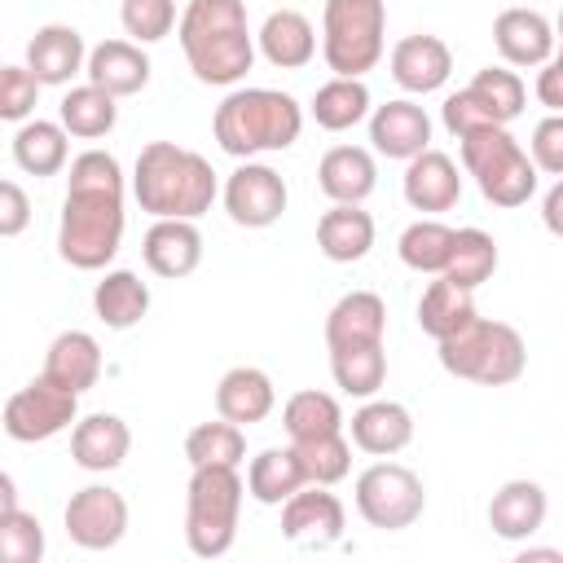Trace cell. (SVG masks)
Returning <instances> with one entry per match:
<instances>
[{"instance_id":"8d00e7d4","label":"cell","mask_w":563,"mask_h":563,"mask_svg":"<svg viewBox=\"0 0 563 563\" xmlns=\"http://www.w3.org/2000/svg\"><path fill=\"white\" fill-rule=\"evenodd\" d=\"M471 317H475L471 290H462V286H453V282H444V277H435V282L422 290V299H418V325H422V334H431L435 343H440L444 334L462 330Z\"/></svg>"},{"instance_id":"f6af8a7d","label":"cell","mask_w":563,"mask_h":563,"mask_svg":"<svg viewBox=\"0 0 563 563\" xmlns=\"http://www.w3.org/2000/svg\"><path fill=\"white\" fill-rule=\"evenodd\" d=\"M40 84L26 66H0V123H26L35 114Z\"/></svg>"},{"instance_id":"74e56055","label":"cell","mask_w":563,"mask_h":563,"mask_svg":"<svg viewBox=\"0 0 563 563\" xmlns=\"http://www.w3.org/2000/svg\"><path fill=\"white\" fill-rule=\"evenodd\" d=\"M449 251H453V229H449L444 220H435V216L413 220V224L400 233V242H396L400 264L413 268V273H431V277L444 273Z\"/></svg>"},{"instance_id":"4fadbf2b","label":"cell","mask_w":563,"mask_h":563,"mask_svg":"<svg viewBox=\"0 0 563 563\" xmlns=\"http://www.w3.org/2000/svg\"><path fill=\"white\" fill-rule=\"evenodd\" d=\"M282 537L290 545L325 550L343 541V501L325 484H303L282 501Z\"/></svg>"},{"instance_id":"8fae6325","label":"cell","mask_w":563,"mask_h":563,"mask_svg":"<svg viewBox=\"0 0 563 563\" xmlns=\"http://www.w3.org/2000/svg\"><path fill=\"white\" fill-rule=\"evenodd\" d=\"M220 198H224L229 220L242 224V229H268V224H277L282 211H286V202H290L282 172H273L268 163H255V158H242V167L229 172Z\"/></svg>"},{"instance_id":"7bdbcfd3","label":"cell","mask_w":563,"mask_h":563,"mask_svg":"<svg viewBox=\"0 0 563 563\" xmlns=\"http://www.w3.org/2000/svg\"><path fill=\"white\" fill-rule=\"evenodd\" d=\"M44 559V528L31 510H9L0 519V563H40Z\"/></svg>"},{"instance_id":"7402d4cb","label":"cell","mask_w":563,"mask_h":563,"mask_svg":"<svg viewBox=\"0 0 563 563\" xmlns=\"http://www.w3.org/2000/svg\"><path fill=\"white\" fill-rule=\"evenodd\" d=\"M550 510V497L537 479H506L488 501V528L501 541H528L541 532Z\"/></svg>"},{"instance_id":"7dc6e473","label":"cell","mask_w":563,"mask_h":563,"mask_svg":"<svg viewBox=\"0 0 563 563\" xmlns=\"http://www.w3.org/2000/svg\"><path fill=\"white\" fill-rule=\"evenodd\" d=\"M440 119H444V128H449L453 136H466V132H475V128H488V123H493V114L484 110V101H479L471 88L449 92V97H444V106H440Z\"/></svg>"},{"instance_id":"9a60e30c","label":"cell","mask_w":563,"mask_h":563,"mask_svg":"<svg viewBox=\"0 0 563 563\" xmlns=\"http://www.w3.org/2000/svg\"><path fill=\"white\" fill-rule=\"evenodd\" d=\"M493 44L506 66H541L554 57V26L541 9L510 4L493 18Z\"/></svg>"},{"instance_id":"1f68e13d","label":"cell","mask_w":563,"mask_h":563,"mask_svg":"<svg viewBox=\"0 0 563 563\" xmlns=\"http://www.w3.org/2000/svg\"><path fill=\"white\" fill-rule=\"evenodd\" d=\"M369 88H365V79H347V75H334V79H325L317 92H312V106H308V114L317 119V128H325V132H347V128H356L365 114H369Z\"/></svg>"},{"instance_id":"f5cc1de1","label":"cell","mask_w":563,"mask_h":563,"mask_svg":"<svg viewBox=\"0 0 563 563\" xmlns=\"http://www.w3.org/2000/svg\"><path fill=\"white\" fill-rule=\"evenodd\" d=\"M519 563H563V554L559 550H523Z\"/></svg>"},{"instance_id":"d6a6232c","label":"cell","mask_w":563,"mask_h":563,"mask_svg":"<svg viewBox=\"0 0 563 563\" xmlns=\"http://www.w3.org/2000/svg\"><path fill=\"white\" fill-rule=\"evenodd\" d=\"M57 123L66 128V136H79V141H97L106 136L114 123H119V101L110 92H101L97 84H79L62 97L57 106Z\"/></svg>"},{"instance_id":"7c38bea8","label":"cell","mask_w":563,"mask_h":563,"mask_svg":"<svg viewBox=\"0 0 563 563\" xmlns=\"http://www.w3.org/2000/svg\"><path fill=\"white\" fill-rule=\"evenodd\" d=\"M66 537L79 550H114L128 532V501L110 484H84L66 501Z\"/></svg>"},{"instance_id":"277c9868","label":"cell","mask_w":563,"mask_h":563,"mask_svg":"<svg viewBox=\"0 0 563 563\" xmlns=\"http://www.w3.org/2000/svg\"><path fill=\"white\" fill-rule=\"evenodd\" d=\"M216 145L229 158H255L290 150L303 132V106L277 88H233L211 119Z\"/></svg>"},{"instance_id":"8992f818","label":"cell","mask_w":563,"mask_h":563,"mask_svg":"<svg viewBox=\"0 0 563 563\" xmlns=\"http://www.w3.org/2000/svg\"><path fill=\"white\" fill-rule=\"evenodd\" d=\"M246 484L238 466H194L185 488V545L198 559H220L238 541Z\"/></svg>"},{"instance_id":"cb8c5ba5","label":"cell","mask_w":563,"mask_h":563,"mask_svg":"<svg viewBox=\"0 0 563 563\" xmlns=\"http://www.w3.org/2000/svg\"><path fill=\"white\" fill-rule=\"evenodd\" d=\"M255 53L277 70H299L317 57V31L299 9H273L255 31Z\"/></svg>"},{"instance_id":"db71d44e","label":"cell","mask_w":563,"mask_h":563,"mask_svg":"<svg viewBox=\"0 0 563 563\" xmlns=\"http://www.w3.org/2000/svg\"><path fill=\"white\" fill-rule=\"evenodd\" d=\"M0 66H4V62H0Z\"/></svg>"},{"instance_id":"2e32d148","label":"cell","mask_w":563,"mask_h":563,"mask_svg":"<svg viewBox=\"0 0 563 563\" xmlns=\"http://www.w3.org/2000/svg\"><path fill=\"white\" fill-rule=\"evenodd\" d=\"M369 141L383 158H413L431 145V119L418 101L409 97H396V101H383V106H369Z\"/></svg>"},{"instance_id":"6da1fadb","label":"cell","mask_w":563,"mask_h":563,"mask_svg":"<svg viewBox=\"0 0 563 563\" xmlns=\"http://www.w3.org/2000/svg\"><path fill=\"white\" fill-rule=\"evenodd\" d=\"M123 167L106 150H84L70 158L62 220H57V251L70 268L97 273L123 246Z\"/></svg>"},{"instance_id":"ffe728a7","label":"cell","mask_w":563,"mask_h":563,"mask_svg":"<svg viewBox=\"0 0 563 563\" xmlns=\"http://www.w3.org/2000/svg\"><path fill=\"white\" fill-rule=\"evenodd\" d=\"M141 260L154 277H189L202 264V233L194 220H154L141 238Z\"/></svg>"},{"instance_id":"f907efd6","label":"cell","mask_w":563,"mask_h":563,"mask_svg":"<svg viewBox=\"0 0 563 563\" xmlns=\"http://www.w3.org/2000/svg\"><path fill=\"white\" fill-rule=\"evenodd\" d=\"M559 207H563V185L554 180V189L545 194V229H550V233H559V229H563V224H559Z\"/></svg>"},{"instance_id":"b9f144b4","label":"cell","mask_w":563,"mask_h":563,"mask_svg":"<svg viewBox=\"0 0 563 563\" xmlns=\"http://www.w3.org/2000/svg\"><path fill=\"white\" fill-rule=\"evenodd\" d=\"M295 457H299V471L308 484H339L347 479L352 471V444L343 440V431H330V435H312V440H290Z\"/></svg>"},{"instance_id":"484cf974","label":"cell","mask_w":563,"mask_h":563,"mask_svg":"<svg viewBox=\"0 0 563 563\" xmlns=\"http://www.w3.org/2000/svg\"><path fill=\"white\" fill-rule=\"evenodd\" d=\"M317 185L330 202H365L378 185L374 154L365 145H334L317 163Z\"/></svg>"},{"instance_id":"603a6c76","label":"cell","mask_w":563,"mask_h":563,"mask_svg":"<svg viewBox=\"0 0 563 563\" xmlns=\"http://www.w3.org/2000/svg\"><path fill=\"white\" fill-rule=\"evenodd\" d=\"M352 444L369 457H391L400 449H409L413 440V413L400 400H378L369 396L356 413H352Z\"/></svg>"},{"instance_id":"3957f363","label":"cell","mask_w":563,"mask_h":563,"mask_svg":"<svg viewBox=\"0 0 563 563\" xmlns=\"http://www.w3.org/2000/svg\"><path fill=\"white\" fill-rule=\"evenodd\" d=\"M220 194L216 167L176 141H150L132 167V198L154 220H198Z\"/></svg>"},{"instance_id":"e575fe53","label":"cell","mask_w":563,"mask_h":563,"mask_svg":"<svg viewBox=\"0 0 563 563\" xmlns=\"http://www.w3.org/2000/svg\"><path fill=\"white\" fill-rule=\"evenodd\" d=\"M303 471H299V457L295 449H260L246 466V493L260 501V506H282L295 488H303Z\"/></svg>"},{"instance_id":"836d02e7","label":"cell","mask_w":563,"mask_h":563,"mask_svg":"<svg viewBox=\"0 0 563 563\" xmlns=\"http://www.w3.org/2000/svg\"><path fill=\"white\" fill-rule=\"evenodd\" d=\"M330 374H334V387H339L343 396L369 400V396H378V387L387 383V352H383V343L334 347V352H330Z\"/></svg>"},{"instance_id":"d590c367","label":"cell","mask_w":563,"mask_h":563,"mask_svg":"<svg viewBox=\"0 0 563 563\" xmlns=\"http://www.w3.org/2000/svg\"><path fill=\"white\" fill-rule=\"evenodd\" d=\"M493 273H497V242H493V233H484V229H453V251H449V264H444L440 277L462 286V290H475Z\"/></svg>"},{"instance_id":"d4e9b609","label":"cell","mask_w":563,"mask_h":563,"mask_svg":"<svg viewBox=\"0 0 563 563\" xmlns=\"http://www.w3.org/2000/svg\"><path fill=\"white\" fill-rule=\"evenodd\" d=\"M387 334V303L374 290H347L325 312V347H356V343H383Z\"/></svg>"},{"instance_id":"816d5d0a","label":"cell","mask_w":563,"mask_h":563,"mask_svg":"<svg viewBox=\"0 0 563 563\" xmlns=\"http://www.w3.org/2000/svg\"><path fill=\"white\" fill-rule=\"evenodd\" d=\"M9 510H18V484H13L9 471H0V519H4Z\"/></svg>"},{"instance_id":"f546056e","label":"cell","mask_w":563,"mask_h":563,"mask_svg":"<svg viewBox=\"0 0 563 563\" xmlns=\"http://www.w3.org/2000/svg\"><path fill=\"white\" fill-rule=\"evenodd\" d=\"M92 312H97L110 330H132V325H141V317L150 312V286H145L132 268H110V273L92 286Z\"/></svg>"},{"instance_id":"7a4b0ae2","label":"cell","mask_w":563,"mask_h":563,"mask_svg":"<svg viewBox=\"0 0 563 563\" xmlns=\"http://www.w3.org/2000/svg\"><path fill=\"white\" fill-rule=\"evenodd\" d=\"M176 40L198 84L233 88L255 62V35L242 0H189L176 18Z\"/></svg>"},{"instance_id":"44dd1931","label":"cell","mask_w":563,"mask_h":563,"mask_svg":"<svg viewBox=\"0 0 563 563\" xmlns=\"http://www.w3.org/2000/svg\"><path fill=\"white\" fill-rule=\"evenodd\" d=\"M84 75H88V84H97L114 101L119 97H136L150 84V57L132 40H101L97 48H88Z\"/></svg>"},{"instance_id":"ba28073f","label":"cell","mask_w":563,"mask_h":563,"mask_svg":"<svg viewBox=\"0 0 563 563\" xmlns=\"http://www.w3.org/2000/svg\"><path fill=\"white\" fill-rule=\"evenodd\" d=\"M387 48L383 0H325L321 9V57L334 75L365 79Z\"/></svg>"},{"instance_id":"c3c4849f","label":"cell","mask_w":563,"mask_h":563,"mask_svg":"<svg viewBox=\"0 0 563 563\" xmlns=\"http://www.w3.org/2000/svg\"><path fill=\"white\" fill-rule=\"evenodd\" d=\"M31 224V198L18 180H0V238H18Z\"/></svg>"},{"instance_id":"ee69618b","label":"cell","mask_w":563,"mask_h":563,"mask_svg":"<svg viewBox=\"0 0 563 563\" xmlns=\"http://www.w3.org/2000/svg\"><path fill=\"white\" fill-rule=\"evenodd\" d=\"M119 22L132 35V44H154V40L172 35L176 0H123L119 4Z\"/></svg>"},{"instance_id":"f35d334b","label":"cell","mask_w":563,"mask_h":563,"mask_svg":"<svg viewBox=\"0 0 563 563\" xmlns=\"http://www.w3.org/2000/svg\"><path fill=\"white\" fill-rule=\"evenodd\" d=\"M282 427L290 440H312V435H330V431H343V409L330 391H295L286 405H282Z\"/></svg>"},{"instance_id":"681fc988","label":"cell","mask_w":563,"mask_h":563,"mask_svg":"<svg viewBox=\"0 0 563 563\" xmlns=\"http://www.w3.org/2000/svg\"><path fill=\"white\" fill-rule=\"evenodd\" d=\"M537 101H541L550 114L563 110V66H559L554 57L541 62V75H537Z\"/></svg>"},{"instance_id":"d6986e66","label":"cell","mask_w":563,"mask_h":563,"mask_svg":"<svg viewBox=\"0 0 563 563\" xmlns=\"http://www.w3.org/2000/svg\"><path fill=\"white\" fill-rule=\"evenodd\" d=\"M128 449H132V431L119 413H84L70 422V462L79 471L106 475L123 466Z\"/></svg>"},{"instance_id":"bcb514c9","label":"cell","mask_w":563,"mask_h":563,"mask_svg":"<svg viewBox=\"0 0 563 563\" xmlns=\"http://www.w3.org/2000/svg\"><path fill=\"white\" fill-rule=\"evenodd\" d=\"M528 158H532L537 176H563V114H545L532 128Z\"/></svg>"},{"instance_id":"60d3db41","label":"cell","mask_w":563,"mask_h":563,"mask_svg":"<svg viewBox=\"0 0 563 563\" xmlns=\"http://www.w3.org/2000/svg\"><path fill=\"white\" fill-rule=\"evenodd\" d=\"M466 88L484 101V110L501 128H510L523 114V106H528V88H523L519 70H510V66H484V70H475V79Z\"/></svg>"},{"instance_id":"ac0fdd59","label":"cell","mask_w":563,"mask_h":563,"mask_svg":"<svg viewBox=\"0 0 563 563\" xmlns=\"http://www.w3.org/2000/svg\"><path fill=\"white\" fill-rule=\"evenodd\" d=\"M391 79L413 92V97H427V92H440L453 75V53L440 35H405L396 40L391 48Z\"/></svg>"},{"instance_id":"5b68a950","label":"cell","mask_w":563,"mask_h":563,"mask_svg":"<svg viewBox=\"0 0 563 563\" xmlns=\"http://www.w3.org/2000/svg\"><path fill=\"white\" fill-rule=\"evenodd\" d=\"M440 365L462 383L506 387L528 369V347H523L515 325L488 321V317L475 312L462 330L440 339Z\"/></svg>"},{"instance_id":"4316f807","label":"cell","mask_w":563,"mask_h":563,"mask_svg":"<svg viewBox=\"0 0 563 563\" xmlns=\"http://www.w3.org/2000/svg\"><path fill=\"white\" fill-rule=\"evenodd\" d=\"M44 378L84 396L101 378V343L88 330H62L44 352Z\"/></svg>"},{"instance_id":"9c48e42d","label":"cell","mask_w":563,"mask_h":563,"mask_svg":"<svg viewBox=\"0 0 563 563\" xmlns=\"http://www.w3.org/2000/svg\"><path fill=\"white\" fill-rule=\"evenodd\" d=\"M356 515L378 532H400L422 519L427 488L422 479L400 462H374L356 475Z\"/></svg>"},{"instance_id":"e0dca14e","label":"cell","mask_w":563,"mask_h":563,"mask_svg":"<svg viewBox=\"0 0 563 563\" xmlns=\"http://www.w3.org/2000/svg\"><path fill=\"white\" fill-rule=\"evenodd\" d=\"M84 57H88V44H84V35L75 31V26H66V22H48V26H40L35 35H31V44H26V70L35 75V84L44 88H62V84H70L75 75H84Z\"/></svg>"},{"instance_id":"52a82bcc","label":"cell","mask_w":563,"mask_h":563,"mask_svg":"<svg viewBox=\"0 0 563 563\" xmlns=\"http://www.w3.org/2000/svg\"><path fill=\"white\" fill-rule=\"evenodd\" d=\"M457 150H462L466 176H475L479 194L493 207H523L537 194V167H532L528 150L510 136V128H501V123L475 128V132L457 136Z\"/></svg>"},{"instance_id":"4dcf8cb0","label":"cell","mask_w":563,"mask_h":563,"mask_svg":"<svg viewBox=\"0 0 563 563\" xmlns=\"http://www.w3.org/2000/svg\"><path fill=\"white\" fill-rule=\"evenodd\" d=\"M13 163L26 176H57L70 163V136L53 119H26L13 136Z\"/></svg>"},{"instance_id":"83f0119b","label":"cell","mask_w":563,"mask_h":563,"mask_svg":"<svg viewBox=\"0 0 563 563\" xmlns=\"http://www.w3.org/2000/svg\"><path fill=\"white\" fill-rule=\"evenodd\" d=\"M277 405V387L264 369L255 365H233L220 383H216V413L238 422V427H251V422H264Z\"/></svg>"},{"instance_id":"ab89813d","label":"cell","mask_w":563,"mask_h":563,"mask_svg":"<svg viewBox=\"0 0 563 563\" xmlns=\"http://www.w3.org/2000/svg\"><path fill=\"white\" fill-rule=\"evenodd\" d=\"M185 457L189 466H242L246 457V435L238 422L216 418V422H198L185 435Z\"/></svg>"},{"instance_id":"f1b7e54d","label":"cell","mask_w":563,"mask_h":563,"mask_svg":"<svg viewBox=\"0 0 563 563\" xmlns=\"http://www.w3.org/2000/svg\"><path fill=\"white\" fill-rule=\"evenodd\" d=\"M317 246L334 264H356L374 246V216L361 211V202H334L317 220Z\"/></svg>"},{"instance_id":"5bb4252c","label":"cell","mask_w":563,"mask_h":563,"mask_svg":"<svg viewBox=\"0 0 563 563\" xmlns=\"http://www.w3.org/2000/svg\"><path fill=\"white\" fill-rule=\"evenodd\" d=\"M400 189H405V202L413 211H427V216H440L449 207H457L462 198V172L457 163L444 154V150H422L413 158H405V176H400Z\"/></svg>"},{"instance_id":"30bf717a","label":"cell","mask_w":563,"mask_h":563,"mask_svg":"<svg viewBox=\"0 0 563 563\" xmlns=\"http://www.w3.org/2000/svg\"><path fill=\"white\" fill-rule=\"evenodd\" d=\"M79 418V396L48 383L44 374L31 378L26 387H18L9 400H4V413H0V427L9 440L18 444H44L53 435H62L70 422Z\"/></svg>"}]
</instances>
